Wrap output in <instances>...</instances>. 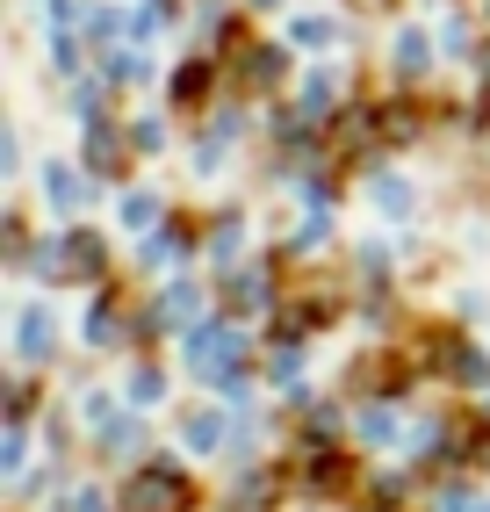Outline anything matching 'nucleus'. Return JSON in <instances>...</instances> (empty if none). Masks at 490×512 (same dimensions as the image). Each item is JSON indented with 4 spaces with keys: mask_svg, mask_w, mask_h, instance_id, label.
I'll list each match as a JSON object with an SVG mask.
<instances>
[{
    "mask_svg": "<svg viewBox=\"0 0 490 512\" xmlns=\"http://www.w3.org/2000/svg\"><path fill=\"white\" fill-rule=\"evenodd\" d=\"M181 505H188V484L173 469H145L123 498V512H181Z\"/></svg>",
    "mask_w": 490,
    "mask_h": 512,
    "instance_id": "f257e3e1",
    "label": "nucleus"
},
{
    "mask_svg": "<svg viewBox=\"0 0 490 512\" xmlns=\"http://www.w3.org/2000/svg\"><path fill=\"white\" fill-rule=\"evenodd\" d=\"M418 65H426V44H418V37H397V73H418Z\"/></svg>",
    "mask_w": 490,
    "mask_h": 512,
    "instance_id": "f03ea898",
    "label": "nucleus"
}]
</instances>
